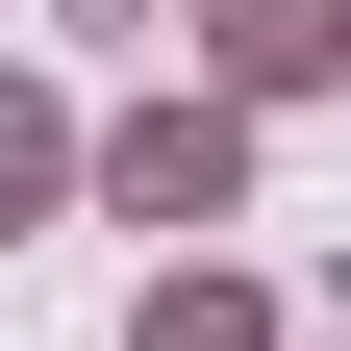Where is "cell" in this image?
<instances>
[{
    "label": "cell",
    "instance_id": "obj_1",
    "mask_svg": "<svg viewBox=\"0 0 351 351\" xmlns=\"http://www.w3.org/2000/svg\"><path fill=\"white\" fill-rule=\"evenodd\" d=\"M351 51V0H226V75H326Z\"/></svg>",
    "mask_w": 351,
    "mask_h": 351
},
{
    "label": "cell",
    "instance_id": "obj_2",
    "mask_svg": "<svg viewBox=\"0 0 351 351\" xmlns=\"http://www.w3.org/2000/svg\"><path fill=\"white\" fill-rule=\"evenodd\" d=\"M151 351H251V301H226V276H176V301H151Z\"/></svg>",
    "mask_w": 351,
    "mask_h": 351
},
{
    "label": "cell",
    "instance_id": "obj_3",
    "mask_svg": "<svg viewBox=\"0 0 351 351\" xmlns=\"http://www.w3.org/2000/svg\"><path fill=\"white\" fill-rule=\"evenodd\" d=\"M25 201H51V125H25V101H0V226H25Z\"/></svg>",
    "mask_w": 351,
    "mask_h": 351
}]
</instances>
